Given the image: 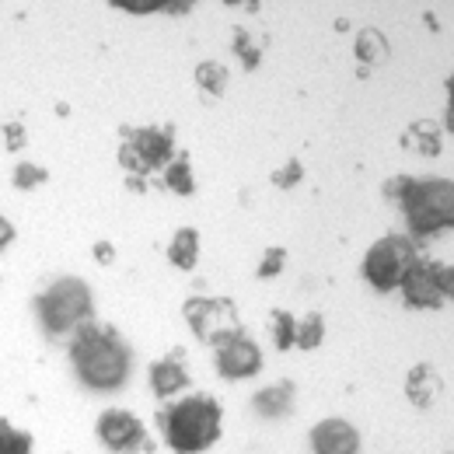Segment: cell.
I'll return each mask as SVG.
<instances>
[{
	"label": "cell",
	"instance_id": "5bb4252c",
	"mask_svg": "<svg viewBox=\"0 0 454 454\" xmlns=\"http://www.w3.org/2000/svg\"><path fill=\"white\" fill-rule=\"evenodd\" d=\"M434 374H430V367H416L412 374H409V398L416 402V405H427L430 398H434Z\"/></svg>",
	"mask_w": 454,
	"mask_h": 454
},
{
	"label": "cell",
	"instance_id": "ffe728a7",
	"mask_svg": "<svg viewBox=\"0 0 454 454\" xmlns=\"http://www.w3.org/2000/svg\"><path fill=\"white\" fill-rule=\"evenodd\" d=\"M165 185L175 189V192H192V175H189V165L185 161H175L165 171Z\"/></svg>",
	"mask_w": 454,
	"mask_h": 454
},
{
	"label": "cell",
	"instance_id": "ac0fdd59",
	"mask_svg": "<svg viewBox=\"0 0 454 454\" xmlns=\"http://www.w3.org/2000/svg\"><path fill=\"white\" fill-rule=\"evenodd\" d=\"M196 81L207 88V91H214V95H221L227 84V74L221 63H200V70H196Z\"/></svg>",
	"mask_w": 454,
	"mask_h": 454
},
{
	"label": "cell",
	"instance_id": "4316f807",
	"mask_svg": "<svg viewBox=\"0 0 454 454\" xmlns=\"http://www.w3.org/2000/svg\"><path fill=\"white\" fill-rule=\"evenodd\" d=\"M11 238H14V227L0 217V248H7V245H11Z\"/></svg>",
	"mask_w": 454,
	"mask_h": 454
},
{
	"label": "cell",
	"instance_id": "7c38bea8",
	"mask_svg": "<svg viewBox=\"0 0 454 454\" xmlns=\"http://www.w3.org/2000/svg\"><path fill=\"white\" fill-rule=\"evenodd\" d=\"M185 381L189 378H185V371H182L178 360H161V364L151 367V385H154V392L161 398H171L175 392H182Z\"/></svg>",
	"mask_w": 454,
	"mask_h": 454
},
{
	"label": "cell",
	"instance_id": "8fae6325",
	"mask_svg": "<svg viewBox=\"0 0 454 454\" xmlns=\"http://www.w3.org/2000/svg\"><path fill=\"white\" fill-rule=\"evenodd\" d=\"M311 448H315V454H356L360 434L346 419H325V423L315 427Z\"/></svg>",
	"mask_w": 454,
	"mask_h": 454
},
{
	"label": "cell",
	"instance_id": "9c48e42d",
	"mask_svg": "<svg viewBox=\"0 0 454 454\" xmlns=\"http://www.w3.org/2000/svg\"><path fill=\"white\" fill-rule=\"evenodd\" d=\"M98 437L106 448L113 451H133L144 444V427L137 416L122 412V409H109L102 419H98Z\"/></svg>",
	"mask_w": 454,
	"mask_h": 454
},
{
	"label": "cell",
	"instance_id": "3957f363",
	"mask_svg": "<svg viewBox=\"0 0 454 454\" xmlns=\"http://www.w3.org/2000/svg\"><path fill=\"white\" fill-rule=\"evenodd\" d=\"M402 210L412 234H437L454 221V185L448 178L416 182L409 178V189L402 192Z\"/></svg>",
	"mask_w": 454,
	"mask_h": 454
},
{
	"label": "cell",
	"instance_id": "e0dca14e",
	"mask_svg": "<svg viewBox=\"0 0 454 454\" xmlns=\"http://www.w3.org/2000/svg\"><path fill=\"white\" fill-rule=\"evenodd\" d=\"M356 57L364 59V63H378V59L385 57V39H381L378 32H360V39H356Z\"/></svg>",
	"mask_w": 454,
	"mask_h": 454
},
{
	"label": "cell",
	"instance_id": "30bf717a",
	"mask_svg": "<svg viewBox=\"0 0 454 454\" xmlns=\"http://www.w3.org/2000/svg\"><path fill=\"white\" fill-rule=\"evenodd\" d=\"M259 364H262L259 346L245 336H234L231 342H224V349L217 356V367L224 378H252L259 371Z\"/></svg>",
	"mask_w": 454,
	"mask_h": 454
},
{
	"label": "cell",
	"instance_id": "5b68a950",
	"mask_svg": "<svg viewBox=\"0 0 454 454\" xmlns=\"http://www.w3.org/2000/svg\"><path fill=\"white\" fill-rule=\"evenodd\" d=\"M88 311H91L88 286L77 280H59L39 297V315L50 333H67V329L81 325L88 318Z\"/></svg>",
	"mask_w": 454,
	"mask_h": 454
},
{
	"label": "cell",
	"instance_id": "83f0119b",
	"mask_svg": "<svg viewBox=\"0 0 454 454\" xmlns=\"http://www.w3.org/2000/svg\"><path fill=\"white\" fill-rule=\"evenodd\" d=\"M7 140H11V147H21V129L11 126V129H7Z\"/></svg>",
	"mask_w": 454,
	"mask_h": 454
},
{
	"label": "cell",
	"instance_id": "9a60e30c",
	"mask_svg": "<svg viewBox=\"0 0 454 454\" xmlns=\"http://www.w3.org/2000/svg\"><path fill=\"white\" fill-rule=\"evenodd\" d=\"M322 333H325L322 318H318V315H308L304 322H297V329H294V342H297V346H304V349H311V346H318V342H322Z\"/></svg>",
	"mask_w": 454,
	"mask_h": 454
},
{
	"label": "cell",
	"instance_id": "52a82bcc",
	"mask_svg": "<svg viewBox=\"0 0 454 454\" xmlns=\"http://www.w3.org/2000/svg\"><path fill=\"white\" fill-rule=\"evenodd\" d=\"M185 315L196 336H203L207 342H231L238 336V318L227 301H189Z\"/></svg>",
	"mask_w": 454,
	"mask_h": 454
},
{
	"label": "cell",
	"instance_id": "4fadbf2b",
	"mask_svg": "<svg viewBox=\"0 0 454 454\" xmlns=\"http://www.w3.org/2000/svg\"><path fill=\"white\" fill-rule=\"evenodd\" d=\"M168 255H171V262H175L178 270H192V266H196V255H200V238H196V231H192V227H182V231L175 234Z\"/></svg>",
	"mask_w": 454,
	"mask_h": 454
},
{
	"label": "cell",
	"instance_id": "2e32d148",
	"mask_svg": "<svg viewBox=\"0 0 454 454\" xmlns=\"http://www.w3.org/2000/svg\"><path fill=\"white\" fill-rule=\"evenodd\" d=\"M32 451V441L14 430L11 423H0V454H28Z\"/></svg>",
	"mask_w": 454,
	"mask_h": 454
},
{
	"label": "cell",
	"instance_id": "7402d4cb",
	"mask_svg": "<svg viewBox=\"0 0 454 454\" xmlns=\"http://www.w3.org/2000/svg\"><path fill=\"white\" fill-rule=\"evenodd\" d=\"M412 133L423 140V151H427V154H437V151H441V137H437L434 129H427V126H412Z\"/></svg>",
	"mask_w": 454,
	"mask_h": 454
},
{
	"label": "cell",
	"instance_id": "603a6c76",
	"mask_svg": "<svg viewBox=\"0 0 454 454\" xmlns=\"http://www.w3.org/2000/svg\"><path fill=\"white\" fill-rule=\"evenodd\" d=\"M43 178H46V175H43V168H35V165H21V168H18V178H14V182H18L21 189H25V185H39Z\"/></svg>",
	"mask_w": 454,
	"mask_h": 454
},
{
	"label": "cell",
	"instance_id": "ba28073f",
	"mask_svg": "<svg viewBox=\"0 0 454 454\" xmlns=\"http://www.w3.org/2000/svg\"><path fill=\"white\" fill-rule=\"evenodd\" d=\"M122 165L129 171H154L161 165H168L171 158V137H165L161 129H140L133 133V140L122 147Z\"/></svg>",
	"mask_w": 454,
	"mask_h": 454
},
{
	"label": "cell",
	"instance_id": "6da1fadb",
	"mask_svg": "<svg viewBox=\"0 0 454 454\" xmlns=\"http://www.w3.org/2000/svg\"><path fill=\"white\" fill-rule=\"evenodd\" d=\"M161 427H165V441L178 454H200L221 434V409L210 395L178 398L161 416Z\"/></svg>",
	"mask_w": 454,
	"mask_h": 454
},
{
	"label": "cell",
	"instance_id": "cb8c5ba5",
	"mask_svg": "<svg viewBox=\"0 0 454 454\" xmlns=\"http://www.w3.org/2000/svg\"><path fill=\"white\" fill-rule=\"evenodd\" d=\"M280 266H284V252H277V248H273V252L266 255V262H262V270H259V277H273V273H277Z\"/></svg>",
	"mask_w": 454,
	"mask_h": 454
},
{
	"label": "cell",
	"instance_id": "d6986e66",
	"mask_svg": "<svg viewBox=\"0 0 454 454\" xmlns=\"http://www.w3.org/2000/svg\"><path fill=\"white\" fill-rule=\"evenodd\" d=\"M286 402H290V388H270V392H262V395L255 398V405H259V412L262 416H280L286 409Z\"/></svg>",
	"mask_w": 454,
	"mask_h": 454
},
{
	"label": "cell",
	"instance_id": "277c9868",
	"mask_svg": "<svg viewBox=\"0 0 454 454\" xmlns=\"http://www.w3.org/2000/svg\"><path fill=\"white\" fill-rule=\"evenodd\" d=\"M412 262H416L412 241L402 238V234H392V238H381V241L367 252V259H364V277L371 280V286H378V290H392V286H398L405 280V273L412 270Z\"/></svg>",
	"mask_w": 454,
	"mask_h": 454
},
{
	"label": "cell",
	"instance_id": "d4e9b609",
	"mask_svg": "<svg viewBox=\"0 0 454 454\" xmlns=\"http://www.w3.org/2000/svg\"><path fill=\"white\" fill-rule=\"evenodd\" d=\"M234 46H238V53L245 57V63H248V67H255V59H259V53H255V50L248 46V35H245V32H238V39H234Z\"/></svg>",
	"mask_w": 454,
	"mask_h": 454
},
{
	"label": "cell",
	"instance_id": "44dd1931",
	"mask_svg": "<svg viewBox=\"0 0 454 454\" xmlns=\"http://www.w3.org/2000/svg\"><path fill=\"white\" fill-rule=\"evenodd\" d=\"M294 329H297V322H294L286 311H280L277 322H273V336H277V346H280V349L294 346Z\"/></svg>",
	"mask_w": 454,
	"mask_h": 454
},
{
	"label": "cell",
	"instance_id": "8992f818",
	"mask_svg": "<svg viewBox=\"0 0 454 454\" xmlns=\"http://www.w3.org/2000/svg\"><path fill=\"white\" fill-rule=\"evenodd\" d=\"M451 266H437V262H412V270L402 280V294L409 308H437L444 297H451Z\"/></svg>",
	"mask_w": 454,
	"mask_h": 454
},
{
	"label": "cell",
	"instance_id": "484cf974",
	"mask_svg": "<svg viewBox=\"0 0 454 454\" xmlns=\"http://www.w3.org/2000/svg\"><path fill=\"white\" fill-rule=\"evenodd\" d=\"M273 178H277V185H294V182L301 178V165H297V161H290V165H286L284 171H277Z\"/></svg>",
	"mask_w": 454,
	"mask_h": 454
},
{
	"label": "cell",
	"instance_id": "7a4b0ae2",
	"mask_svg": "<svg viewBox=\"0 0 454 454\" xmlns=\"http://www.w3.org/2000/svg\"><path fill=\"white\" fill-rule=\"evenodd\" d=\"M74 364H77L84 385H91V388H98V392L119 388V385L126 381V371H129L126 349H122L109 333H102V329H95V325H88V329L77 333Z\"/></svg>",
	"mask_w": 454,
	"mask_h": 454
}]
</instances>
